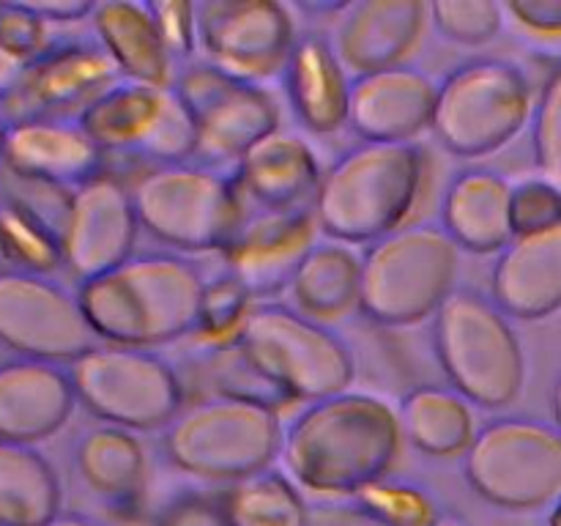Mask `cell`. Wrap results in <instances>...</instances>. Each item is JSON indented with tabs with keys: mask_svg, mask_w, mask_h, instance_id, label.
Returning <instances> with one entry per match:
<instances>
[{
	"mask_svg": "<svg viewBox=\"0 0 561 526\" xmlns=\"http://www.w3.org/2000/svg\"><path fill=\"white\" fill-rule=\"evenodd\" d=\"M403 453L398 409L367 392L329 395L305 403L283 427L285 474L321 499H351L392 474Z\"/></svg>",
	"mask_w": 561,
	"mask_h": 526,
	"instance_id": "6da1fadb",
	"label": "cell"
},
{
	"mask_svg": "<svg viewBox=\"0 0 561 526\" xmlns=\"http://www.w3.org/2000/svg\"><path fill=\"white\" fill-rule=\"evenodd\" d=\"M203 283L201 266L186 255L135 252L77 285V299L99 343L153 351L192 338Z\"/></svg>",
	"mask_w": 561,
	"mask_h": 526,
	"instance_id": "7a4b0ae2",
	"label": "cell"
},
{
	"mask_svg": "<svg viewBox=\"0 0 561 526\" xmlns=\"http://www.w3.org/2000/svg\"><path fill=\"white\" fill-rule=\"evenodd\" d=\"M431 184L422 142H356L321 175L312 217L323 239L373 244L414 222Z\"/></svg>",
	"mask_w": 561,
	"mask_h": 526,
	"instance_id": "3957f363",
	"label": "cell"
},
{
	"mask_svg": "<svg viewBox=\"0 0 561 526\" xmlns=\"http://www.w3.org/2000/svg\"><path fill=\"white\" fill-rule=\"evenodd\" d=\"M279 447V409L252 395H206L184 405L162 431L164 460L214 488L272 469Z\"/></svg>",
	"mask_w": 561,
	"mask_h": 526,
	"instance_id": "277c9868",
	"label": "cell"
},
{
	"mask_svg": "<svg viewBox=\"0 0 561 526\" xmlns=\"http://www.w3.org/2000/svg\"><path fill=\"white\" fill-rule=\"evenodd\" d=\"M233 348L277 400L312 403L345 392L356 378L354 351L343 334L279 301L252 307Z\"/></svg>",
	"mask_w": 561,
	"mask_h": 526,
	"instance_id": "5b68a950",
	"label": "cell"
},
{
	"mask_svg": "<svg viewBox=\"0 0 561 526\" xmlns=\"http://www.w3.org/2000/svg\"><path fill=\"white\" fill-rule=\"evenodd\" d=\"M431 321L433 354L449 389L488 411L518 400L526 384V356L513 321L491 296L458 285Z\"/></svg>",
	"mask_w": 561,
	"mask_h": 526,
	"instance_id": "8992f818",
	"label": "cell"
},
{
	"mask_svg": "<svg viewBox=\"0 0 561 526\" xmlns=\"http://www.w3.org/2000/svg\"><path fill=\"white\" fill-rule=\"evenodd\" d=\"M460 250L438 222H409L362 252L359 312L383 329L431 321L458 288Z\"/></svg>",
	"mask_w": 561,
	"mask_h": 526,
	"instance_id": "52a82bcc",
	"label": "cell"
},
{
	"mask_svg": "<svg viewBox=\"0 0 561 526\" xmlns=\"http://www.w3.org/2000/svg\"><path fill=\"white\" fill-rule=\"evenodd\" d=\"M129 195L140 230L179 255L222 252L250 214L233 173L197 162L142 170Z\"/></svg>",
	"mask_w": 561,
	"mask_h": 526,
	"instance_id": "ba28073f",
	"label": "cell"
},
{
	"mask_svg": "<svg viewBox=\"0 0 561 526\" xmlns=\"http://www.w3.org/2000/svg\"><path fill=\"white\" fill-rule=\"evenodd\" d=\"M535 88L507 58H471L438 80L431 132L458 159L502 151L529 126Z\"/></svg>",
	"mask_w": 561,
	"mask_h": 526,
	"instance_id": "9c48e42d",
	"label": "cell"
},
{
	"mask_svg": "<svg viewBox=\"0 0 561 526\" xmlns=\"http://www.w3.org/2000/svg\"><path fill=\"white\" fill-rule=\"evenodd\" d=\"M463 477L488 504L531 513L561 496V431L537 416H496L477 427Z\"/></svg>",
	"mask_w": 561,
	"mask_h": 526,
	"instance_id": "30bf717a",
	"label": "cell"
},
{
	"mask_svg": "<svg viewBox=\"0 0 561 526\" xmlns=\"http://www.w3.org/2000/svg\"><path fill=\"white\" fill-rule=\"evenodd\" d=\"M66 370L77 403L102 425L131 433L164 431L186 405L184 378L157 351L96 343Z\"/></svg>",
	"mask_w": 561,
	"mask_h": 526,
	"instance_id": "8fae6325",
	"label": "cell"
},
{
	"mask_svg": "<svg viewBox=\"0 0 561 526\" xmlns=\"http://www.w3.org/2000/svg\"><path fill=\"white\" fill-rule=\"evenodd\" d=\"M173 91L195 129L192 162L206 168H233L261 137L279 129L283 113L266 88L203 60L181 66Z\"/></svg>",
	"mask_w": 561,
	"mask_h": 526,
	"instance_id": "7c38bea8",
	"label": "cell"
},
{
	"mask_svg": "<svg viewBox=\"0 0 561 526\" xmlns=\"http://www.w3.org/2000/svg\"><path fill=\"white\" fill-rule=\"evenodd\" d=\"M77 124L104 159H140L148 168L195 159V129L173 88L121 80L82 110Z\"/></svg>",
	"mask_w": 561,
	"mask_h": 526,
	"instance_id": "4fadbf2b",
	"label": "cell"
},
{
	"mask_svg": "<svg viewBox=\"0 0 561 526\" xmlns=\"http://www.w3.org/2000/svg\"><path fill=\"white\" fill-rule=\"evenodd\" d=\"M96 343L77 290L49 274L0 272V345L22 359L69 365Z\"/></svg>",
	"mask_w": 561,
	"mask_h": 526,
	"instance_id": "5bb4252c",
	"label": "cell"
},
{
	"mask_svg": "<svg viewBox=\"0 0 561 526\" xmlns=\"http://www.w3.org/2000/svg\"><path fill=\"white\" fill-rule=\"evenodd\" d=\"M195 36L203 64L261 85L279 77L299 31L279 0H201Z\"/></svg>",
	"mask_w": 561,
	"mask_h": 526,
	"instance_id": "9a60e30c",
	"label": "cell"
},
{
	"mask_svg": "<svg viewBox=\"0 0 561 526\" xmlns=\"http://www.w3.org/2000/svg\"><path fill=\"white\" fill-rule=\"evenodd\" d=\"M60 268L77 285L110 272L135 255L137 225L129 186L104 170L80 190L69 192L55 217Z\"/></svg>",
	"mask_w": 561,
	"mask_h": 526,
	"instance_id": "2e32d148",
	"label": "cell"
},
{
	"mask_svg": "<svg viewBox=\"0 0 561 526\" xmlns=\"http://www.w3.org/2000/svg\"><path fill=\"white\" fill-rule=\"evenodd\" d=\"M115 82H121V75L93 38L49 44L42 55L27 60L0 110L9 124L36 118L77 121Z\"/></svg>",
	"mask_w": 561,
	"mask_h": 526,
	"instance_id": "e0dca14e",
	"label": "cell"
},
{
	"mask_svg": "<svg viewBox=\"0 0 561 526\" xmlns=\"http://www.w3.org/2000/svg\"><path fill=\"white\" fill-rule=\"evenodd\" d=\"M312 208L307 211H255L252 208L222 247L225 272L233 274L252 299H272L290 288L296 268L318 241Z\"/></svg>",
	"mask_w": 561,
	"mask_h": 526,
	"instance_id": "ac0fdd59",
	"label": "cell"
},
{
	"mask_svg": "<svg viewBox=\"0 0 561 526\" xmlns=\"http://www.w3.org/2000/svg\"><path fill=\"white\" fill-rule=\"evenodd\" d=\"M104 162L77 121L36 118L9 124L0 168L20 184L69 195L102 175Z\"/></svg>",
	"mask_w": 561,
	"mask_h": 526,
	"instance_id": "d6986e66",
	"label": "cell"
},
{
	"mask_svg": "<svg viewBox=\"0 0 561 526\" xmlns=\"http://www.w3.org/2000/svg\"><path fill=\"white\" fill-rule=\"evenodd\" d=\"M431 25L422 0H356L345 3L332 47L351 77L411 64Z\"/></svg>",
	"mask_w": 561,
	"mask_h": 526,
	"instance_id": "ffe728a7",
	"label": "cell"
},
{
	"mask_svg": "<svg viewBox=\"0 0 561 526\" xmlns=\"http://www.w3.org/2000/svg\"><path fill=\"white\" fill-rule=\"evenodd\" d=\"M436 88L411 64L351 77L348 129L359 142H420L431 132Z\"/></svg>",
	"mask_w": 561,
	"mask_h": 526,
	"instance_id": "44dd1931",
	"label": "cell"
},
{
	"mask_svg": "<svg viewBox=\"0 0 561 526\" xmlns=\"http://www.w3.org/2000/svg\"><path fill=\"white\" fill-rule=\"evenodd\" d=\"M321 162L310 142L274 129L233 164V179L255 211H307L321 184Z\"/></svg>",
	"mask_w": 561,
	"mask_h": 526,
	"instance_id": "7402d4cb",
	"label": "cell"
},
{
	"mask_svg": "<svg viewBox=\"0 0 561 526\" xmlns=\"http://www.w3.org/2000/svg\"><path fill=\"white\" fill-rule=\"evenodd\" d=\"M75 405L66 365L22 356L0 362V442L36 447L69 422Z\"/></svg>",
	"mask_w": 561,
	"mask_h": 526,
	"instance_id": "603a6c76",
	"label": "cell"
},
{
	"mask_svg": "<svg viewBox=\"0 0 561 526\" xmlns=\"http://www.w3.org/2000/svg\"><path fill=\"white\" fill-rule=\"evenodd\" d=\"M285 102L296 124L316 137H332L348 126L351 75L340 64L332 38L299 33L283 71Z\"/></svg>",
	"mask_w": 561,
	"mask_h": 526,
	"instance_id": "cb8c5ba5",
	"label": "cell"
},
{
	"mask_svg": "<svg viewBox=\"0 0 561 526\" xmlns=\"http://www.w3.org/2000/svg\"><path fill=\"white\" fill-rule=\"evenodd\" d=\"M491 301L513 321H540L561 310V225L515 236L491 266Z\"/></svg>",
	"mask_w": 561,
	"mask_h": 526,
	"instance_id": "d4e9b609",
	"label": "cell"
},
{
	"mask_svg": "<svg viewBox=\"0 0 561 526\" xmlns=\"http://www.w3.org/2000/svg\"><path fill=\"white\" fill-rule=\"evenodd\" d=\"M88 22H91L93 42L104 49L121 80L173 88L181 66L162 44L148 3L102 0L93 3Z\"/></svg>",
	"mask_w": 561,
	"mask_h": 526,
	"instance_id": "484cf974",
	"label": "cell"
},
{
	"mask_svg": "<svg viewBox=\"0 0 561 526\" xmlns=\"http://www.w3.org/2000/svg\"><path fill=\"white\" fill-rule=\"evenodd\" d=\"M438 225L460 252H502L513 241L510 181L488 168H466L455 173L444 190Z\"/></svg>",
	"mask_w": 561,
	"mask_h": 526,
	"instance_id": "4316f807",
	"label": "cell"
},
{
	"mask_svg": "<svg viewBox=\"0 0 561 526\" xmlns=\"http://www.w3.org/2000/svg\"><path fill=\"white\" fill-rule=\"evenodd\" d=\"M75 469L82 485L113 513L131 515L140 510L148 458L137 433L115 425L88 427L75 444Z\"/></svg>",
	"mask_w": 561,
	"mask_h": 526,
	"instance_id": "83f0119b",
	"label": "cell"
},
{
	"mask_svg": "<svg viewBox=\"0 0 561 526\" xmlns=\"http://www.w3.org/2000/svg\"><path fill=\"white\" fill-rule=\"evenodd\" d=\"M362 255L348 244L318 239L290 279L294 310L312 321L332 323L359 310Z\"/></svg>",
	"mask_w": 561,
	"mask_h": 526,
	"instance_id": "f1b7e54d",
	"label": "cell"
},
{
	"mask_svg": "<svg viewBox=\"0 0 561 526\" xmlns=\"http://www.w3.org/2000/svg\"><path fill=\"white\" fill-rule=\"evenodd\" d=\"M403 442L427 458H463L477 433L474 405L449 387H414L398 409Z\"/></svg>",
	"mask_w": 561,
	"mask_h": 526,
	"instance_id": "f546056e",
	"label": "cell"
},
{
	"mask_svg": "<svg viewBox=\"0 0 561 526\" xmlns=\"http://www.w3.org/2000/svg\"><path fill=\"white\" fill-rule=\"evenodd\" d=\"M60 502L58 474L38 447L0 442V526H47Z\"/></svg>",
	"mask_w": 561,
	"mask_h": 526,
	"instance_id": "4dcf8cb0",
	"label": "cell"
},
{
	"mask_svg": "<svg viewBox=\"0 0 561 526\" xmlns=\"http://www.w3.org/2000/svg\"><path fill=\"white\" fill-rule=\"evenodd\" d=\"M222 502L233 526H307L301 488L279 469H263L222 488Z\"/></svg>",
	"mask_w": 561,
	"mask_h": 526,
	"instance_id": "1f68e13d",
	"label": "cell"
},
{
	"mask_svg": "<svg viewBox=\"0 0 561 526\" xmlns=\"http://www.w3.org/2000/svg\"><path fill=\"white\" fill-rule=\"evenodd\" d=\"M0 241H3L9 268L49 274V277L60 268L55 222L22 197H0Z\"/></svg>",
	"mask_w": 561,
	"mask_h": 526,
	"instance_id": "d6a6232c",
	"label": "cell"
},
{
	"mask_svg": "<svg viewBox=\"0 0 561 526\" xmlns=\"http://www.w3.org/2000/svg\"><path fill=\"white\" fill-rule=\"evenodd\" d=\"M257 301L252 299L250 290L233 274L222 268L217 277H208L203 283L201 307H197V323L192 338L203 348H228V345L236 343L241 327H244Z\"/></svg>",
	"mask_w": 561,
	"mask_h": 526,
	"instance_id": "836d02e7",
	"label": "cell"
},
{
	"mask_svg": "<svg viewBox=\"0 0 561 526\" xmlns=\"http://www.w3.org/2000/svg\"><path fill=\"white\" fill-rule=\"evenodd\" d=\"M351 499L383 526H436L444 515L427 488L392 474L370 482Z\"/></svg>",
	"mask_w": 561,
	"mask_h": 526,
	"instance_id": "e575fe53",
	"label": "cell"
},
{
	"mask_svg": "<svg viewBox=\"0 0 561 526\" xmlns=\"http://www.w3.org/2000/svg\"><path fill=\"white\" fill-rule=\"evenodd\" d=\"M529 124L537 175L561 192V60L551 66L540 91L535 93Z\"/></svg>",
	"mask_w": 561,
	"mask_h": 526,
	"instance_id": "d590c367",
	"label": "cell"
},
{
	"mask_svg": "<svg viewBox=\"0 0 561 526\" xmlns=\"http://www.w3.org/2000/svg\"><path fill=\"white\" fill-rule=\"evenodd\" d=\"M427 16L447 42L463 47L488 44L504 27V9L493 0H436L427 3Z\"/></svg>",
	"mask_w": 561,
	"mask_h": 526,
	"instance_id": "8d00e7d4",
	"label": "cell"
},
{
	"mask_svg": "<svg viewBox=\"0 0 561 526\" xmlns=\"http://www.w3.org/2000/svg\"><path fill=\"white\" fill-rule=\"evenodd\" d=\"M510 225H513V239L559 228L561 192L540 175L510 184Z\"/></svg>",
	"mask_w": 561,
	"mask_h": 526,
	"instance_id": "74e56055",
	"label": "cell"
},
{
	"mask_svg": "<svg viewBox=\"0 0 561 526\" xmlns=\"http://www.w3.org/2000/svg\"><path fill=\"white\" fill-rule=\"evenodd\" d=\"M153 526H233L222 502V488H186L153 513Z\"/></svg>",
	"mask_w": 561,
	"mask_h": 526,
	"instance_id": "f35d334b",
	"label": "cell"
},
{
	"mask_svg": "<svg viewBox=\"0 0 561 526\" xmlns=\"http://www.w3.org/2000/svg\"><path fill=\"white\" fill-rule=\"evenodd\" d=\"M53 44L49 25L38 14H33L25 0H9L0 3V47L11 58L33 60Z\"/></svg>",
	"mask_w": 561,
	"mask_h": 526,
	"instance_id": "ab89813d",
	"label": "cell"
},
{
	"mask_svg": "<svg viewBox=\"0 0 561 526\" xmlns=\"http://www.w3.org/2000/svg\"><path fill=\"white\" fill-rule=\"evenodd\" d=\"M162 44L179 66L190 64L197 53L195 3L192 0H146Z\"/></svg>",
	"mask_w": 561,
	"mask_h": 526,
	"instance_id": "60d3db41",
	"label": "cell"
},
{
	"mask_svg": "<svg viewBox=\"0 0 561 526\" xmlns=\"http://www.w3.org/2000/svg\"><path fill=\"white\" fill-rule=\"evenodd\" d=\"M504 20L535 38H561V0H510Z\"/></svg>",
	"mask_w": 561,
	"mask_h": 526,
	"instance_id": "b9f144b4",
	"label": "cell"
},
{
	"mask_svg": "<svg viewBox=\"0 0 561 526\" xmlns=\"http://www.w3.org/2000/svg\"><path fill=\"white\" fill-rule=\"evenodd\" d=\"M307 526H383L354 499H318L307 507Z\"/></svg>",
	"mask_w": 561,
	"mask_h": 526,
	"instance_id": "7bdbcfd3",
	"label": "cell"
},
{
	"mask_svg": "<svg viewBox=\"0 0 561 526\" xmlns=\"http://www.w3.org/2000/svg\"><path fill=\"white\" fill-rule=\"evenodd\" d=\"M33 14L42 16L49 27L53 25H71L91 16V0H25Z\"/></svg>",
	"mask_w": 561,
	"mask_h": 526,
	"instance_id": "ee69618b",
	"label": "cell"
},
{
	"mask_svg": "<svg viewBox=\"0 0 561 526\" xmlns=\"http://www.w3.org/2000/svg\"><path fill=\"white\" fill-rule=\"evenodd\" d=\"M22 69H25V64L16 58H11V55L0 47V102L9 96L11 88H14V82L20 80Z\"/></svg>",
	"mask_w": 561,
	"mask_h": 526,
	"instance_id": "f6af8a7d",
	"label": "cell"
},
{
	"mask_svg": "<svg viewBox=\"0 0 561 526\" xmlns=\"http://www.w3.org/2000/svg\"><path fill=\"white\" fill-rule=\"evenodd\" d=\"M47 526H104V524H102V521H96V518H88V515L64 513V510H60V513L55 515V518L49 521Z\"/></svg>",
	"mask_w": 561,
	"mask_h": 526,
	"instance_id": "bcb514c9",
	"label": "cell"
},
{
	"mask_svg": "<svg viewBox=\"0 0 561 526\" xmlns=\"http://www.w3.org/2000/svg\"><path fill=\"white\" fill-rule=\"evenodd\" d=\"M551 409H553V425L561 431V373L551 387Z\"/></svg>",
	"mask_w": 561,
	"mask_h": 526,
	"instance_id": "7dc6e473",
	"label": "cell"
},
{
	"mask_svg": "<svg viewBox=\"0 0 561 526\" xmlns=\"http://www.w3.org/2000/svg\"><path fill=\"white\" fill-rule=\"evenodd\" d=\"M5 135H9V121H5L3 110H0V162H3V148H5Z\"/></svg>",
	"mask_w": 561,
	"mask_h": 526,
	"instance_id": "c3c4849f",
	"label": "cell"
},
{
	"mask_svg": "<svg viewBox=\"0 0 561 526\" xmlns=\"http://www.w3.org/2000/svg\"><path fill=\"white\" fill-rule=\"evenodd\" d=\"M548 526H561V496L553 502L551 515H548Z\"/></svg>",
	"mask_w": 561,
	"mask_h": 526,
	"instance_id": "681fc988",
	"label": "cell"
},
{
	"mask_svg": "<svg viewBox=\"0 0 561 526\" xmlns=\"http://www.w3.org/2000/svg\"><path fill=\"white\" fill-rule=\"evenodd\" d=\"M436 526H466L460 518H453V515H442V521H438Z\"/></svg>",
	"mask_w": 561,
	"mask_h": 526,
	"instance_id": "f907efd6",
	"label": "cell"
},
{
	"mask_svg": "<svg viewBox=\"0 0 561 526\" xmlns=\"http://www.w3.org/2000/svg\"><path fill=\"white\" fill-rule=\"evenodd\" d=\"M9 268V261H5V250H3V241H0V272Z\"/></svg>",
	"mask_w": 561,
	"mask_h": 526,
	"instance_id": "816d5d0a",
	"label": "cell"
}]
</instances>
